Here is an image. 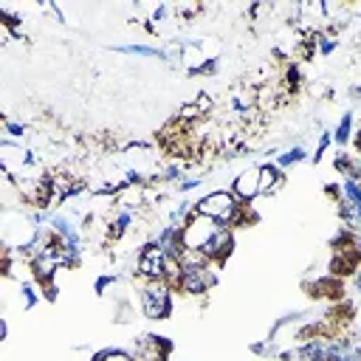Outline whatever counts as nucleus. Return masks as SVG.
<instances>
[{
	"label": "nucleus",
	"mask_w": 361,
	"mask_h": 361,
	"mask_svg": "<svg viewBox=\"0 0 361 361\" xmlns=\"http://www.w3.org/2000/svg\"><path fill=\"white\" fill-rule=\"evenodd\" d=\"M231 248H234V228L220 226L217 234H214L200 251L206 254V259H209L212 265H220V262H226V257L231 254Z\"/></svg>",
	"instance_id": "0eeeda50"
},
{
	"label": "nucleus",
	"mask_w": 361,
	"mask_h": 361,
	"mask_svg": "<svg viewBox=\"0 0 361 361\" xmlns=\"http://www.w3.org/2000/svg\"><path fill=\"white\" fill-rule=\"evenodd\" d=\"M305 147H290V149H285V152H279V158L274 161L279 169H288V166H296V164H302L305 161Z\"/></svg>",
	"instance_id": "9d476101"
},
{
	"label": "nucleus",
	"mask_w": 361,
	"mask_h": 361,
	"mask_svg": "<svg viewBox=\"0 0 361 361\" xmlns=\"http://www.w3.org/2000/svg\"><path fill=\"white\" fill-rule=\"evenodd\" d=\"M231 192H234V197H237L243 206H251V203L259 197V166H245V169L234 178Z\"/></svg>",
	"instance_id": "423d86ee"
},
{
	"label": "nucleus",
	"mask_w": 361,
	"mask_h": 361,
	"mask_svg": "<svg viewBox=\"0 0 361 361\" xmlns=\"http://www.w3.org/2000/svg\"><path fill=\"white\" fill-rule=\"evenodd\" d=\"M217 282L214 276V265H195V268H180V279H178V290L189 293V296H203L212 285Z\"/></svg>",
	"instance_id": "39448f33"
},
{
	"label": "nucleus",
	"mask_w": 361,
	"mask_h": 361,
	"mask_svg": "<svg viewBox=\"0 0 361 361\" xmlns=\"http://www.w3.org/2000/svg\"><path fill=\"white\" fill-rule=\"evenodd\" d=\"M350 138H353V113H344L333 130V144L344 147V144H350Z\"/></svg>",
	"instance_id": "1a4fd4ad"
},
{
	"label": "nucleus",
	"mask_w": 361,
	"mask_h": 361,
	"mask_svg": "<svg viewBox=\"0 0 361 361\" xmlns=\"http://www.w3.org/2000/svg\"><path fill=\"white\" fill-rule=\"evenodd\" d=\"M141 310L147 319L152 322H161V319H169L172 313V293L175 288L169 282H141Z\"/></svg>",
	"instance_id": "f03ea898"
},
{
	"label": "nucleus",
	"mask_w": 361,
	"mask_h": 361,
	"mask_svg": "<svg viewBox=\"0 0 361 361\" xmlns=\"http://www.w3.org/2000/svg\"><path fill=\"white\" fill-rule=\"evenodd\" d=\"M285 186V172L276 164H259V195L271 197Z\"/></svg>",
	"instance_id": "6e6552de"
},
{
	"label": "nucleus",
	"mask_w": 361,
	"mask_h": 361,
	"mask_svg": "<svg viewBox=\"0 0 361 361\" xmlns=\"http://www.w3.org/2000/svg\"><path fill=\"white\" fill-rule=\"evenodd\" d=\"M223 223H217V220H212V217H206V214H197V212H192L183 223H180V243H183V248H203L214 234H217V228H220Z\"/></svg>",
	"instance_id": "20e7f679"
},
{
	"label": "nucleus",
	"mask_w": 361,
	"mask_h": 361,
	"mask_svg": "<svg viewBox=\"0 0 361 361\" xmlns=\"http://www.w3.org/2000/svg\"><path fill=\"white\" fill-rule=\"evenodd\" d=\"M330 144H333V133H322V135H319V147H316V152H313V161H322V155L327 152Z\"/></svg>",
	"instance_id": "4468645a"
},
{
	"label": "nucleus",
	"mask_w": 361,
	"mask_h": 361,
	"mask_svg": "<svg viewBox=\"0 0 361 361\" xmlns=\"http://www.w3.org/2000/svg\"><path fill=\"white\" fill-rule=\"evenodd\" d=\"M355 288L361 290V265H358V271H355Z\"/></svg>",
	"instance_id": "a211bd4d"
},
{
	"label": "nucleus",
	"mask_w": 361,
	"mask_h": 361,
	"mask_svg": "<svg viewBox=\"0 0 361 361\" xmlns=\"http://www.w3.org/2000/svg\"><path fill=\"white\" fill-rule=\"evenodd\" d=\"M195 186H200V178H186V180L180 183V195H183V192H192Z\"/></svg>",
	"instance_id": "dca6fc26"
},
{
	"label": "nucleus",
	"mask_w": 361,
	"mask_h": 361,
	"mask_svg": "<svg viewBox=\"0 0 361 361\" xmlns=\"http://www.w3.org/2000/svg\"><path fill=\"white\" fill-rule=\"evenodd\" d=\"M353 240H355V248H358V254H361V226H358V231H355Z\"/></svg>",
	"instance_id": "f3484780"
},
{
	"label": "nucleus",
	"mask_w": 361,
	"mask_h": 361,
	"mask_svg": "<svg viewBox=\"0 0 361 361\" xmlns=\"http://www.w3.org/2000/svg\"><path fill=\"white\" fill-rule=\"evenodd\" d=\"M166 265H169V257L158 243L149 240L141 245L135 259V274L141 276V282H161V279L166 282Z\"/></svg>",
	"instance_id": "7ed1b4c3"
},
{
	"label": "nucleus",
	"mask_w": 361,
	"mask_h": 361,
	"mask_svg": "<svg viewBox=\"0 0 361 361\" xmlns=\"http://www.w3.org/2000/svg\"><path fill=\"white\" fill-rule=\"evenodd\" d=\"M195 212L206 214V217H212V220H217V223H223L228 228L248 223V206H243L234 197L231 189H212V192H206L203 197L195 200Z\"/></svg>",
	"instance_id": "f257e3e1"
},
{
	"label": "nucleus",
	"mask_w": 361,
	"mask_h": 361,
	"mask_svg": "<svg viewBox=\"0 0 361 361\" xmlns=\"http://www.w3.org/2000/svg\"><path fill=\"white\" fill-rule=\"evenodd\" d=\"M93 361H135V355L127 350H102L93 355Z\"/></svg>",
	"instance_id": "f8f14e48"
},
{
	"label": "nucleus",
	"mask_w": 361,
	"mask_h": 361,
	"mask_svg": "<svg viewBox=\"0 0 361 361\" xmlns=\"http://www.w3.org/2000/svg\"><path fill=\"white\" fill-rule=\"evenodd\" d=\"M118 54H138V56H158V59H166V54L161 48H147V45H118L116 48Z\"/></svg>",
	"instance_id": "9b49d317"
},
{
	"label": "nucleus",
	"mask_w": 361,
	"mask_h": 361,
	"mask_svg": "<svg viewBox=\"0 0 361 361\" xmlns=\"http://www.w3.org/2000/svg\"><path fill=\"white\" fill-rule=\"evenodd\" d=\"M195 104L200 107V113L206 116V113H212L214 110V96L212 93H206V90H200L197 96H195Z\"/></svg>",
	"instance_id": "ddd939ff"
},
{
	"label": "nucleus",
	"mask_w": 361,
	"mask_h": 361,
	"mask_svg": "<svg viewBox=\"0 0 361 361\" xmlns=\"http://www.w3.org/2000/svg\"><path fill=\"white\" fill-rule=\"evenodd\" d=\"M6 133H8L11 138H17V141H20V138H25V133H28V130H25L23 124H17V121H8V118H6Z\"/></svg>",
	"instance_id": "2eb2a0df"
}]
</instances>
